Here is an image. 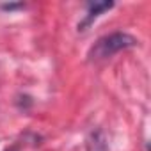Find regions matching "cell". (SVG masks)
Here are the masks:
<instances>
[{
    "instance_id": "cell-1",
    "label": "cell",
    "mask_w": 151,
    "mask_h": 151,
    "mask_svg": "<svg viewBox=\"0 0 151 151\" xmlns=\"http://www.w3.org/2000/svg\"><path fill=\"white\" fill-rule=\"evenodd\" d=\"M137 39L132 36V34H126V32H112L109 36H103L100 37L93 48L89 50V59L91 60H101V59H109L112 57L114 53L121 52V50H126V48H133L137 46Z\"/></svg>"
},
{
    "instance_id": "cell-2",
    "label": "cell",
    "mask_w": 151,
    "mask_h": 151,
    "mask_svg": "<svg viewBox=\"0 0 151 151\" xmlns=\"http://www.w3.org/2000/svg\"><path fill=\"white\" fill-rule=\"evenodd\" d=\"M112 7H114V2H89V4H87V14H86V18L78 23V30H86L101 13L112 9Z\"/></svg>"
},
{
    "instance_id": "cell-3",
    "label": "cell",
    "mask_w": 151,
    "mask_h": 151,
    "mask_svg": "<svg viewBox=\"0 0 151 151\" xmlns=\"http://www.w3.org/2000/svg\"><path fill=\"white\" fill-rule=\"evenodd\" d=\"M87 151H109L105 135H103L100 130L93 132L91 137L87 139Z\"/></svg>"
},
{
    "instance_id": "cell-4",
    "label": "cell",
    "mask_w": 151,
    "mask_h": 151,
    "mask_svg": "<svg viewBox=\"0 0 151 151\" xmlns=\"http://www.w3.org/2000/svg\"><path fill=\"white\" fill-rule=\"evenodd\" d=\"M23 4H4L2 6V9H6V11H13V9H16V7H22Z\"/></svg>"
},
{
    "instance_id": "cell-5",
    "label": "cell",
    "mask_w": 151,
    "mask_h": 151,
    "mask_svg": "<svg viewBox=\"0 0 151 151\" xmlns=\"http://www.w3.org/2000/svg\"><path fill=\"white\" fill-rule=\"evenodd\" d=\"M7 151H14V149H7Z\"/></svg>"
}]
</instances>
